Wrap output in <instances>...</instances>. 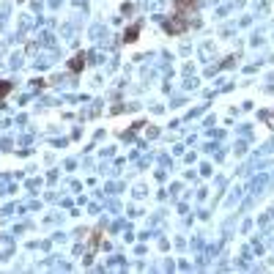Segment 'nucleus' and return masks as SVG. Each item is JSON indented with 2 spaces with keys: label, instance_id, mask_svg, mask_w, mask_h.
<instances>
[{
  "label": "nucleus",
  "instance_id": "f257e3e1",
  "mask_svg": "<svg viewBox=\"0 0 274 274\" xmlns=\"http://www.w3.org/2000/svg\"><path fill=\"white\" fill-rule=\"evenodd\" d=\"M9 88H11L9 83H3V85H0V96H3V93H9Z\"/></svg>",
  "mask_w": 274,
  "mask_h": 274
}]
</instances>
